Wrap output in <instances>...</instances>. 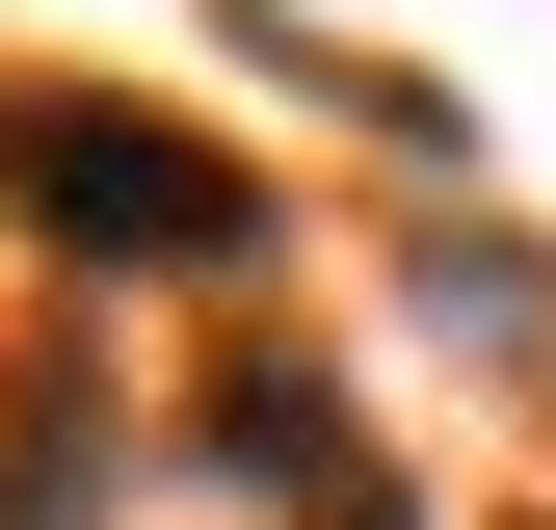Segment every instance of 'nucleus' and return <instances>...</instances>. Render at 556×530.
<instances>
[{"label":"nucleus","mask_w":556,"mask_h":530,"mask_svg":"<svg viewBox=\"0 0 556 530\" xmlns=\"http://www.w3.org/2000/svg\"><path fill=\"white\" fill-rule=\"evenodd\" d=\"M0 186H27L53 239H106V265H213L239 239V160H213V132H132V106H53V80H0Z\"/></svg>","instance_id":"1"}]
</instances>
